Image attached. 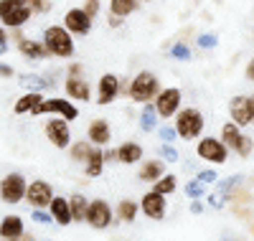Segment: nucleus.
Masks as SVG:
<instances>
[{
	"mask_svg": "<svg viewBox=\"0 0 254 241\" xmlns=\"http://www.w3.org/2000/svg\"><path fill=\"white\" fill-rule=\"evenodd\" d=\"M8 49H10L8 43H0V56H5V54H8Z\"/></svg>",
	"mask_w": 254,
	"mask_h": 241,
	"instance_id": "obj_52",
	"label": "nucleus"
},
{
	"mask_svg": "<svg viewBox=\"0 0 254 241\" xmlns=\"http://www.w3.org/2000/svg\"><path fill=\"white\" fill-rule=\"evenodd\" d=\"M0 221H3V218H0Z\"/></svg>",
	"mask_w": 254,
	"mask_h": 241,
	"instance_id": "obj_57",
	"label": "nucleus"
},
{
	"mask_svg": "<svg viewBox=\"0 0 254 241\" xmlns=\"http://www.w3.org/2000/svg\"><path fill=\"white\" fill-rule=\"evenodd\" d=\"M140 213L150 221H163L168 216V195L158 193V190H147L140 198Z\"/></svg>",
	"mask_w": 254,
	"mask_h": 241,
	"instance_id": "obj_12",
	"label": "nucleus"
},
{
	"mask_svg": "<svg viewBox=\"0 0 254 241\" xmlns=\"http://www.w3.org/2000/svg\"><path fill=\"white\" fill-rule=\"evenodd\" d=\"M33 117H44V115H56V117H64V120H69L74 122L79 117V107L69 99V97H51V99H44L33 112Z\"/></svg>",
	"mask_w": 254,
	"mask_h": 241,
	"instance_id": "obj_6",
	"label": "nucleus"
},
{
	"mask_svg": "<svg viewBox=\"0 0 254 241\" xmlns=\"http://www.w3.org/2000/svg\"><path fill=\"white\" fill-rule=\"evenodd\" d=\"M249 99H252V109H254V94H249Z\"/></svg>",
	"mask_w": 254,
	"mask_h": 241,
	"instance_id": "obj_53",
	"label": "nucleus"
},
{
	"mask_svg": "<svg viewBox=\"0 0 254 241\" xmlns=\"http://www.w3.org/2000/svg\"><path fill=\"white\" fill-rule=\"evenodd\" d=\"M81 74H84L81 63H71V66H69V76H81Z\"/></svg>",
	"mask_w": 254,
	"mask_h": 241,
	"instance_id": "obj_48",
	"label": "nucleus"
},
{
	"mask_svg": "<svg viewBox=\"0 0 254 241\" xmlns=\"http://www.w3.org/2000/svg\"><path fill=\"white\" fill-rule=\"evenodd\" d=\"M41 102H44V94H41V92H26L23 97L15 102L13 112H15V115H31Z\"/></svg>",
	"mask_w": 254,
	"mask_h": 241,
	"instance_id": "obj_27",
	"label": "nucleus"
},
{
	"mask_svg": "<svg viewBox=\"0 0 254 241\" xmlns=\"http://www.w3.org/2000/svg\"><path fill=\"white\" fill-rule=\"evenodd\" d=\"M183 193L188 195V198L190 201H196V198H206V195H208V190H206V185L201 183V181H188L186 185H183Z\"/></svg>",
	"mask_w": 254,
	"mask_h": 241,
	"instance_id": "obj_33",
	"label": "nucleus"
},
{
	"mask_svg": "<svg viewBox=\"0 0 254 241\" xmlns=\"http://www.w3.org/2000/svg\"><path fill=\"white\" fill-rule=\"evenodd\" d=\"M13 41H15V49L23 54L26 59H31V61H44V59L49 56V49H46V43H44V41H36V38L20 36V28L13 31Z\"/></svg>",
	"mask_w": 254,
	"mask_h": 241,
	"instance_id": "obj_16",
	"label": "nucleus"
},
{
	"mask_svg": "<svg viewBox=\"0 0 254 241\" xmlns=\"http://www.w3.org/2000/svg\"><path fill=\"white\" fill-rule=\"evenodd\" d=\"M137 8H140V0H110V13L120 18L132 15Z\"/></svg>",
	"mask_w": 254,
	"mask_h": 241,
	"instance_id": "obj_31",
	"label": "nucleus"
},
{
	"mask_svg": "<svg viewBox=\"0 0 254 241\" xmlns=\"http://www.w3.org/2000/svg\"><path fill=\"white\" fill-rule=\"evenodd\" d=\"M107 26H110V28H122V26H125V18L110 13V15H107Z\"/></svg>",
	"mask_w": 254,
	"mask_h": 241,
	"instance_id": "obj_46",
	"label": "nucleus"
},
{
	"mask_svg": "<svg viewBox=\"0 0 254 241\" xmlns=\"http://www.w3.org/2000/svg\"><path fill=\"white\" fill-rule=\"evenodd\" d=\"M165 160L163 158H150V160H140L137 163V181L142 183H155L165 175Z\"/></svg>",
	"mask_w": 254,
	"mask_h": 241,
	"instance_id": "obj_19",
	"label": "nucleus"
},
{
	"mask_svg": "<svg viewBox=\"0 0 254 241\" xmlns=\"http://www.w3.org/2000/svg\"><path fill=\"white\" fill-rule=\"evenodd\" d=\"M171 56L178 59V61H190V59H193V51L188 49V43L178 41V43H173V46H171Z\"/></svg>",
	"mask_w": 254,
	"mask_h": 241,
	"instance_id": "obj_36",
	"label": "nucleus"
},
{
	"mask_svg": "<svg viewBox=\"0 0 254 241\" xmlns=\"http://www.w3.org/2000/svg\"><path fill=\"white\" fill-rule=\"evenodd\" d=\"M26 190H28V181L23 178V173H8L0 181V201L8 206H18L20 201H26Z\"/></svg>",
	"mask_w": 254,
	"mask_h": 241,
	"instance_id": "obj_8",
	"label": "nucleus"
},
{
	"mask_svg": "<svg viewBox=\"0 0 254 241\" xmlns=\"http://www.w3.org/2000/svg\"><path fill=\"white\" fill-rule=\"evenodd\" d=\"M229 147L224 145L221 137H211V135H203L198 137V145H196V155L198 160H206L211 165H224L229 160Z\"/></svg>",
	"mask_w": 254,
	"mask_h": 241,
	"instance_id": "obj_7",
	"label": "nucleus"
},
{
	"mask_svg": "<svg viewBox=\"0 0 254 241\" xmlns=\"http://www.w3.org/2000/svg\"><path fill=\"white\" fill-rule=\"evenodd\" d=\"M15 79H18V86H23L28 92H44L46 86H51L46 74H31L28 71V74H18Z\"/></svg>",
	"mask_w": 254,
	"mask_h": 241,
	"instance_id": "obj_25",
	"label": "nucleus"
},
{
	"mask_svg": "<svg viewBox=\"0 0 254 241\" xmlns=\"http://www.w3.org/2000/svg\"><path fill=\"white\" fill-rule=\"evenodd\" d=\"M181 102H183V94L178 86H165V89H160V94L155 97V109H158V117L160 120H173L178 112H181Z\"/></svg>",
	"mask_w": 254,
	"mask_h": 241,
	"instance_id": "obj_10",
	"label": "nucleus"
},
{
	"mask_svg": "<svg viewBox=\"0 0 254 241\" xmlns=\"http://www.w3.org/2000/svg\"><path fill=\"white\" fill-rule=\"evenodd\" d=\"M92 147H94V145H92L89 140H76V142L69 145V158H71L74 163H81V165H84V163L89 160Z\"/></svg>",
	"mask_w": 254,
	"mask_h": 241,
	"instance_id": "obj_30",
	"label": "nucleus"
},
{
	"mask_svg": "<svg viewBox=\"0 0 254 241\" xmlns=\"http://www.w3.org/2000/svg\"><path fill=\"white\" fill-rule=\"evenodd\" d=\"M61 26L66 28L71 36H89L94 20L87 15V10H84V8H69L66 13H64Z\"/></svg>",
	"mask_w": 254,
	"mask_h": 241,
	"instance_id": "obj_14",
	"label": "nucleus"
},
{
	"mask_svg": "<svg viewBox=\"0 0 254 241\" xmlns=\"http://www.w3.org/2000/svg\"><path fill=\"white\" fill-rule=\"evenodd\" d=\"M44 135H46V140H49L56 150H69V145H71V127H69V120L54 115V117L46 120V124H44Z\"/></svg>",
	"mask_w": 254,
	"mask_h": 241,
	"instance_id": "obj_9",
	"label": "nucleus"
},
{
	"mask_svg": "<svg viewBox=\"0 0 254 241\" xmlns=\"http://www.w3.org/2000/svg\"><path fill=\"white\" fill-rule=\"evenodd\" d=\"M122 94V81L115 74H102L97 81V104L107 107Z\"/></svg>",
	"mask_w": 254,
	"mask_h": 241,
	"instance_id": "obj_17",
	"label": "nucleus"
},
{
	"mask_svg": "<svg viewBox=\"0 0 254 241\" xmlns=\"http://www.w3.org/2000/svg\"><path fill=\"white\" fill-rule=\"evenodd\" d=\"M117 160L122 165H137L142 160V145L132 142V140H127L117 147Z\"/></svg>",
	"mask_w": 254,
	"mask_h": 241,
	"instance_id": "obj_24",
	"label": "nucleus"
},
{
	"mask_svg": "<svg viewBox=\"0 0 254 241\" xmlns=\"http://www.w3.org/2000/svg\"><path fill=\"white\" fill-rule=\"evenodd\" d=\"M229 120L239 124V127H249L254 124V109H252V99L244 94H237L229 99Z\"/></svg>",
	"mask_w": 254,
	"mask_h": 241,
	"instance_id": "obj_15",
	"label": "nucleus"
},
{
	"mask_svg": "<svg viewBox=\"0 0 254 241\" xmlns=\"http://www.w3.org/2000/svg\"><path fill=\"white\" fill-rule=\"evenodd\" d=\"M81 8L87 10V15H89L92 20H97V15L102 13V0H84Z\"/></svg>",
	"mask_w": 254,
	"mask_h": 241,
	"instance_id": "obj_43",
	"label": "nucleus"
},
{
	"mask_svg": "<svg viewBox=\"0 0 254 241\" xmlns=\"http://www.w3.org/2000/svg\"><path fill=\"white\" fill-rule=\"evenodd\" d=\"M249 229H252V234H254V221H252V226H249Z\"/></svg>",
	"mask_w": 254,
	"mask_h": 241,
	"instance_id": "obj_54",
	"label": "nucleus"
},
{
	"mask_svg": "<svg viewBox=\"0 0 254 241\" xmlns=\"http://www.w3.org/2000/svg\"><path fill=\"white\" fill-rule=\"evenodd\" d=\"M137 211H140V203L132 201V198H122L117 203V211H115V218L122 224H135L137 221Z\"/></svg>",
	"mask_w": 254,
	"mask_h": 241,
	"instance_id": "obj_26",
	"label": "nucleus"
},
{
	"mask_svg": "<svg viewBox=\"0 0 254 241\" xmlns=\"http://www.w3.org/2000/svg\"><path fill=\"white\" fill-rule=\"evenodd\" d=\"M140 3H150V0H140Z\"/></svg>",
	"mask_w": 254,
	"mask_h": 241,
	"instance_id": "obj_55",
	"label": "nucleus"
},
{
	"mask_svg": "<svg viewBox=\"0 0 254 241\" xmlns=\"http://www.w3.org/2000/svg\"><path fill=\"white\" fill-rule=\"evenodd\" d=\"M10 76H18L15 69L10 66V63H0V79H10Z\"/></svg>",
	"mask_w": 254,
	"mask_h": 241,
	"instance_id": "obj_45",
	"label": "nucleus"
},
{
	"mask_svg": "<svg viewBox=\"0 0 254 241\" xmlns=\"http://www.w3.org/2000/svg\"><path fill=\"white\" fill-rule=\"evenodd\" d=\"M244 74H247V79H249V81H254V56L249 59V63H247V71H244Z\"/></svg>",
	"mask_w": 254,
	"mask_h": 241,
	"instance_id": "obj_49",
	"label": "nucleus"
},
{
	"mask_svg": "<svg viewBox=\"0 0 254 241\" xmlns=\"http://www.w3.org/2000/svg\"><path fill=\"white\" fill-rule=\"evenodd\" d=\"M115 224V211L104 198H94L89 201V211H87V226H92L94 231H104Z\"/></svg>",
	"mask_w": 254,
	"mask_h": 241,
	"instance_id": "obj_11",
	"label": "nucleus"
},
{
	"mask_svg": "<svg viewBox=\"0 0 254 241\" xmlns=\"http://www.w3.org/2000/svg\"><path fill=\"white\" fill-rule=\"evenodd\" d=\"M196 181H201L203 185H211V183H216V181H219V173H216V170H211V168L198 170V173H196Z\"/></svg>",
	"mask_w": 254,
	"mask_h": 241,
	"instance_id": "obj_42",
	"label": "nucleus"
},
{
	"mask_svg": "<svg viewBox=\"0 0 254 241\" xmlns=\"http://www.w3.org/2000/svg\"><path fill=\"white\" fill-rule=\"evenodd\" d=\"M0 241H8V239H0Z\"/></svg>",
	"mask_w": 254,
	"mask_h": 241,
	"instance_id": "obj_56",
	"label": "nucleus"
},
{
	"mask_svg": "<svg viewBox=\"0 0 254 241\" xmlns=\"http://www.w3.org/2000/svg\"><path fill=\"white\" fill-rule=\"evenodd\" d=\"M158 152H160V158H163L165 163H178V150L173 147V142H163V145L158 147Z\"/></svg>",
	"mask_w": 254,
	"mask_h": 241,
	"instance_id": "obj_38",
	"label": "nucleus"
},
{
	"mask_svg": "<svg viewBox=\"0 0 254 241\" xmlns=\"http://www.w3.org/2000/svg\"><path fill=\"white\" fill-rule=\"evenodd\" d=\"M33 15V8L28 0H0V23L5 28L15 31L23 28Z\"/></svg>",
	"mask_w": 254,
	"mask_h": 241,
	"instance_id": "obj_4",
	"label": "nucleus"
},
{
	"mask_svg": "<svg viewBox=\"0 0 254 241\" xmlns=\"http://www.w3.org/2000/svg\"><path fill=\"white\" fill-rule=\"evenodd\" d=\"M216 43H219V38H216L214 33H198V36H196V46L203 49V51L216 49Z\"/></svg>",
	"mask_w": 254,
	"mask_h": 241,
	"instance_id": "obj_37",
	"label": "nucleus"
},
{
	"mask_svg": "<svg viewBox=\"0 0 254 241\" xmlns=\"http://www.w3.org/2000/svg\"><path fill=\"white\" fill-rule=\"evenodd\" d=\"M0 43H8V33H5L3 26H0Z\"/></svg>",
	"mask_w": 254,
	"mask_h": 241,
	"instance_id": "obj_51",
	"label": "nucleus"
},
{
	"mask_svg": "<svg viewBox=\"0 0 254 241\" xmlns=\"http://www.w3.org/2000/svg\"><path fill=\"white\" fill-rule=\"evenodd\" d=\"M26 234V221L20 216H15V213H10V216H5L3 221H0V239H18V236H23Z\"/></svg>",
	"mask_w": 254,
	"mask_h": 241,
	"instance_id": "obj_22",
	"label": "nucleus"
},
{
	"mask_svg": "<svg viewBox=\"0 0 254 241\" xmlns=\"http://www.w3.org/2000/svg\"><path fill=\"white\" fill-rule=\"evenodd\" d=\"M31 218H33V224H38V226H51V224H56L49 208H31Z\"/></svg>",
	"mask_w": 254,
	"mask_h": 241,
	"instance_id": "obj_35",
	"label": "nucleus"
},
{
	"mask_svg": "<svg viewBox=\"0 0 254 241\" xmlns=\"http://www.w3.org/2000/svg\"><path fill=\"white\" fill-rule=\"evenodd\" d=\"M41 41L46 43L49 49V56L54 59H71L74 51H76V43H74V36L64 28V26H46L44 28V36Z\"/></svg>",
	"mask_w": 254,
	"mask_h": 241,
	"instance_id": "obj_1",
	"label": "nucleus"
},
{
	"mask_svg": "<svg viewBox=\"0 0 254 241\" xmlns=\"http://www.w3.org/2000/svg\"><path fill=\"white\" fill-rule=\"evenodd\" d=\"M104 168H107V163H104V147H92L89 152V160L84 163V175L87 178H99V175L104 173Z\"/></svg>",
	"mask_w": 254,
	"mask_h": 241,
	"instance_id": "obj_23",
	"label": "nucleus"
},
{
	"mask_svg": "<svg viewBox=\"0 0 254 241\" xmlns=\"http://www.w3.org/2000/svg\"><path fill=\"white\" fill-rule=\"evenodd\" d=\"M153 190H158V193H163V195H171V193H176V190H178V175H173V173H165L160 181H155V183H153Z\"/></svg>",
	"mask_w": 254,
	"mask_h": 241,
	"instance_id": "obj_32",
	"label": "nucleus"
},
{
	"mask_svg": "<svg viewBox=\"0 0 254 241\" xmlns=\"http://www.w3.org/2000/svg\"><path fill=\"white\" fill-rule=\"evenodd\" d=\"M137 124H140L142 132H153V129L158 127V109H155V104H153V102H150V104H142Z\"/></svg>",
	"mask_w": 254,
	"mask_h": 241,
	"instance_id": "obj_29",
	"label": "nucleus"
},
{
	"mask_svg": "<svg viewBox=\"0 0 254 241\" xmlns=\"http://www.w3.org/2000/svg\"><path fill=\"white\" fill-rule=\"evenodd\" d=\"M206 203H208L211 208H216V211H219V208H224V206L229 203V195H226V193L214 190V193H208V195H206Z\"/></svg>",
	"mask_w": 254,
	"mask_h": 241,
	"instance_id": "obj_39",
	"label": "nucleus"
},
{
	"mask_svg": "<svg viewBox=\"0 0 254 241\" xmlns=\"http://www.w3.org/2000/svg\"><path fill=\"white\" fill-rule=\"evenodd\" d=\"M87 140H89L92 145H97V147H107L110 140H112V127H110V122L104 120V117L92 120L89 127H87Z\"/></svg>",
	"mask_w": 254,
	"mask_h": 241,
	"instance_id": "obj_20",
	"label": "nucleus"
},
{
	"mask_svg": "<svg viewBox=\"0 0 254 241\" xmlns=\"http://www.w3.org/2000/svg\"><path fill=\"white\" fill-rule=\"evenodd\" d=\"M188 211L193 213V216H201L203 211H206V206H203V201L201 198H196V201H190V206H188Z\"/></svg>",
	"mask_w": 254,
	"mask_h": 241,
	"instance_id": "obj_44",
	"label": "nucleus"
},
{
	"mask_svg": "<svg viewBox=\"0 0 254 241\" xmlns=\"http://www.w3.org/2000/svg\"><path fill=\"white\" fill-rule=\"evenodd\" d=\"M69 203H71V216H74V221L81 224V221H87V211H89V198L84 193H71L69 195Z\"/></svg>",
	"mask_w": 254,
	"mask_h": 241,
	"instance_id": "obj_28",
	"label": "nucleus"
},
{
	"mask_svg": "<svg viewBox=\"0 0 254 241\" xmlns=\"http://www.w3.org/2000/svg\"><path fill=\"white\" fill-rule=\"evenodd\" d=\"M158 137L163 142H176L178 140V132H176L173 124H163V127H158Z\"/></svg>",
	"mask_w": 254,
	"mask_h": 241,
	"instance_id": "obj_40",
	"label": "nucleus"
},
{
	"mask_svg": "<svg viewBox=\"0 0 254 241\" xmlns=\"http://www.w3.org/2000/svg\"><path fill=\"white\" fill-rule=\"evenodd\" d=\"M221 140H224V145H226L231 152H237L239 158H249L252 150H254V140H252L249 135H244L242 127L234 124L231 120L221 124Z\"/></svg>",
	"mask_w": 254,
	"mask_h": 241,
	"instance_id": "obj_5",
	"label": "nucleus"
},
{
	"mask_svg": "<svg viewBox=\"0 0 254 241\" xmlns=\"http://www.w3.org/2000/svg\"><path fill=\"white\" fill-rule=\"evenodd\" d=\"M49 211H51V216H54L56 226H71V224H74L71 203H69V198H64V195H54V201H51Z\"/></svg>",
	"mask_w": 254,
	"mask_h": 241,
	"instance_id": "obj_21",
	"label": "nucleus"
},
{
	"mask_svg": "<svg viewBox=\"0 0 254 241\" xmlns=\"http://www.w3.org/2000/svg\"><path fill=\"white\" fill-rule=\"evenodd\" d=\"M158 94H160V81L153 71H140L127 84V97L135 104H150V102H155Z\"/></svg>",
	"mask_w": 254,
	"mask_h": 241,
	"instance_id": "obj_2",
	"label": "nucleus"
},
{
	"mask_svg": "<svg viewBox=\"0 0 254 241\" xmlns=\"http://www.w3.org/2000/svg\"><path fill=\"white\" fill-rule=\"evenodd\" d=\"M54 185L44 178H36L28 183V190H26V203L31 208H49L51 201H54Z\"/></svg>",
	"mask_w": 254,
	"mask_h": 241,
	"instance_id": "obj_13",
	"label": "nucleus"
},
{
	"mask_svg": "<svg viewBox=\"0 0 254 241\" xmlns=\"http://www.w3.org/2000/svg\"><path fill=\"white\" fill-rule=\"evenodd\" d=\"M104 163H107V165L120 163V160H117V150H104Z\"/></svg>",
	"mask_w": 254,
	"mask_h": 241,
	"instance_id": "obj_47",
	"label": "nucleus"
},
{
	"mask_svg": "<svg viewBox=\"0 0 254 241\" xmlns=\"http://www.w3.org/2000/svg\"><path fill=\"white\" fill-rule=\"evenodd\" d=\"M242 183H244V178H242V175L237 173V175H229V178H219V181H216V190L229 195L231 190H234L237 185H242Z\"/></svg>",
	"mask_w": 254,
	"mask_h": 241,
	"instance_id": "obj_34",
	"label": "nucleus"
},
{
	"mask_svg": "<svg viewBox=\"0 0 254 241\" xmlns=\"http://www.w3.org/2000/svg\"><path fill=\"white\" fill-rule=\"evenodd\" d=\"M176 132L181 140H198L203 137V127H206V117L198 112L196 107H183L181 112L176 115Z\"/></svg>",
	"mask_w": 254,
	"mask_h": 241,
	"instance_id": "obj_3",
	"label": "nucleus"
},
{
	"mask_svg": "<svg viewBox=\"0 0 254 241\" xmlns=\"http://www.w3.org/2000/svg\"><path fill=\"white\" fill-rule=\"evenodd\" d=\"M10 241H36L31 234H23V236H18V239H10Z\"/></svg>",
	"mask_w": 254,
	"mask_h": 241,
	"instance_id": "obj_50",
	"label": "nucleus"
},
{
	"mask_svg": "<svg viewBox=\"0 0 254 241\" xmlns=\"http://www.w3.org/2000/svg\"><path fill=\"white\" fill-rule=\"evenodd\" d=\"M31 3V8H33V15H46V13H51V0H28Z\"/></svg>",
	"mask_w": 254,
	"mask_h": 241,
	"instance_id": "obj_41",
	"label": "nucleus"
},
{
	"mask_svg": "<svg viewBox=\"0 0 254 241\" xmlns=\"http://www.w3.org/2000/svg\"><path fill=\"white\" fill-rule=\"evenodd\" d=\"M64 92L71 102H92V84L84 76H66Z\"/></svg>",
	"mask_w": 254,
	"mask_h": 241,
	"instance_id": "obj_18",
	"label": "nucleus"
}]
</instances>
